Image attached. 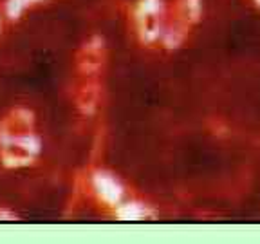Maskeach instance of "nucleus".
Listing matches in <instances>:
<instances>
[{
	"label": "nucleus",
	"mask_w": 260,
	"mask_h": 244,
	"mask_svg": "<svg viewBox=\"0 0 260 244\" xmlns=\"http://www.w3.org/2000/svg\"><path fill=\"white\" fill-rule=\"evenodd\" d=\"M42 150L40 136L35 130L31 114L16 110L0 125V156L8 167H27Z\"/></svg>",
	"instance_id": "f257e3e1"
},
{
	"label": "nucleus",
	"mask_w": 260,
	"mask_h": 244,
	"mask_svg": "<svg viewBox=\"0 0 260 244\" xmlns=\"http://www.w3.org/2000/svg\"><path fill=\"white\" fill-rule=\"evenodd\" d=\"M40 2L42 0H6L4 15L8 16V18L16 20V18H20L27 9L35 8V6L40 4Z\"/></svg>",
	"instance_id": "f03ea898"
},
{
	"label": "nucleus",
	"mask_w": 260,
	"mask_h": 244,
	"mask_svg": "<svg viewBox=\"0 0 260 244\" xmlns=\"http://www.w3.org/2000/svg\"><path fill=\"white\" fill-rule=\"evenodd\" d=\"M0 29H2V13H0Z\"/></svg>",
	"instance_id": "7ed1b4c3"
}]
</instances>
